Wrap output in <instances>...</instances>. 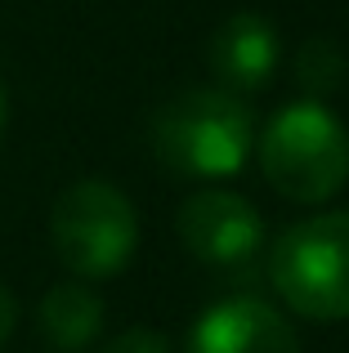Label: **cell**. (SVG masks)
<instances>
[{"label": "cell", "mask_w": 349, "mask_h": 353, "mask_svg": "<svg viewBox=\"0 0 349 353\" xmlns=\"http://www.w3.org/2000/svg\"><path fill=\"white\" fill-rule=\"evenodd\" d=\"M269 282L300 318H349V210L291 224L269 250Z\"/></svg>", "instance_id": "4"}, {"label": "cell", "mask_w": 349, "mask_h": 353, "mask_svg": "<svg viewBox=\"0 0 349 353\" xmlns=\"http://www.w3.org/2000/svg\"><path fill=\"white\" fill-rule=\"evenodd\" d=\"M296 81L305 85V99H323L332 90H341L345 85V54L327 36L305 41V50L296 59Z\"/></svg>", "instance_id": "9"}, {"label": "cell", "mask_w": 349, "mask_h": 353, "mask_svg": "<svg viewBox=\"0 0 349 353\" xmlns=\"http://www.w3.org/2000/svg\"><path fill=\"white\" fill-rule=\"evenodd\" d=\"M251 148L255 121L233 90H183L152 117V152L188 179H228Z\"/></svg>", "instance_id": "2"}, {"label": "cell", "mask_w": 349, "mask_h": 353, "mask_svg": "<svg viewBox=\"0 0 349 353\" xmlns=\"http://www.w3.org/2000/svg\"><path fill=\"white\" fill-rule=\"evenodd\" d=\"M5 125H9V90L0 81V139H5Z\"/></svg>", "instance_id": "12"}, {"label": "cell", "mask_w": 349, "mask_h": 353, "mask_svg": "<svg viewBox=\"0 0 349 353\" xmlns=\"http://www.w3.org/2000/svg\"><path fill=\"white\" fill-rule=\"evenodd\" d=\"M50 241L72 277L103 282L121 273L139 250V210L117 183L77 179L50 210Z\"/></svg>", "instance_id": "3"}, {"label": "cell", "mask_w": 349, "mask_h": 353, "mask_svg": "<svg viewBox=\"0 0 349 353\" xmlns=\"http://www.w3.org/2000/svg\"><path fill=\"white\" fill-rule=\"evenodd\" d=\"M179 241L201 264H246L264 246V219L246 197L228 188H201L174 215Z\"/></svg>", "instance_id": "5"}, {"label": "cell", "mask_w": 349, "mask_h": 353, "mask_svg": "<svg viewBox=\"0 0 349 353\" xmlns=\"http://www.w3.org/2000/svg\"><path fill=\"white\" fill-rule=\"evenodd\" d=\"M99 353H170V340L152 327H130L121 336H112Z\"/></svg>", "instance_id": "10"}, {"label": "cell", "mask_w": 349, "mask_h": 353, "mask_svg": "<svg viewBox=\"0 0 349 353\" xmlns=\"http://www.w3.org/2000/svg\"><path fill=\"white\" fill-rule=\"evenodd\" d=\"M210 68L228 90H260L278 68V27L260 14H233L210 36Z\"/></svg>", "instance_id": "7"}, {"label": "cell", "mask_w": 349, "mask_h": 353, "mask_svg": "<svg viewBox=\"0 0 349 353\" xmlns=\"http://www.w3.org/2000/svg\"><path fill=\"white\" fill-rule=\"evenodd\" d=\"M14 327H18V300H14V291L0 282V345H9Z\"/></svg>", "instance_id": "11"}, {"label": "cell", "mask_w": 349, "mask_h": 353, "mask_svg": "<svg viewBox=\"0 0 349 353\" xmlns=\"http://www.w3.org/2000/svg\"><path fill=\"white\" fill-rule=\"evenodd\" d=\"M36 327L54 353H86L103 336V300L90 282H54L36 304Z\"/></svg>", "instance_id": "8"}, {"label": "cell", "mask_w": 349, "mask_h": 353, "mask_svg": "<svg viewBox=\"0 0 349 353\" xmlns=\"http://www.w3.org/2000/svg\"><path fill=\"white\" fill-rule=\"evenodd\" d=\"M260 170L269 188L300 206H323L349 179V130L323 99H296L260 134Z\"/></svg>", "instance_id": "1"}, {"label": "cell", "mask_w": 349, "mask_h": 353, "mask_svg": "<svg viewBox=\"0 0 349 353\" xmlns=\"http://www.w3.org/2000/svg\"><path fill=\"white\" fill-rule=\"evenodd\" d=\"M183 353H300V336L273 304L233 295L192 322Z\"/></svg>", "instance_id": "6"}]
</instances>
